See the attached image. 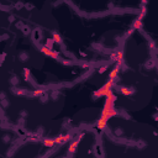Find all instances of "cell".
Segmentation results:
<instances>
[{
    "mask_svg": "<svg viewBox=\"0 0 158 158\" xmlns=\"http://www.w3.org/2000/svg\"><path fill=\"white\" fill-rule=\"evenodd\" d=\"M106 102H105V106H104V110H102L101 113V116L100 119L98 120V123H97V127L99 130H104L105 126H106V122H107V119L110 118V115H111V101H113V95H110V97H106Z\"/></svg>",
    "mask_w": 158,
    "mask_h": 158,
    "instance_id": "1",
    "label": "cell"
},
{
    "mask_svg": "<svg viewBox=\"0 0 158 158\" xmlns=\"http://www.w3.org/2000/svg\"><path fill=\"white\" fill-rule=\"evenodd\" d=\"M118 74H119V67H116V68H114V69L111 71V73H110V79L115 80V78L118 77Z\"/></svg>",
    "mask_w": 158,
    "mask_h": 158,
    "instance_id": "2",
    "label": "cell"
},
{
    "mask_svg": "<svg viewBox=\"0 0 158 158\" xmlns=\"http://www.w3.org/2000/svg\"><path fill=\"white\" fill-rule=\"evenodd\" d=\"M77 146H78V141L72 142V145H71V147H69V152H71V153H74L75 149H77Z\"/></svg>",
    "mask_w": 158,
    "mask_h": 158,
    "instance_id": "3",
    "label": "cell"
}]
</instances>
